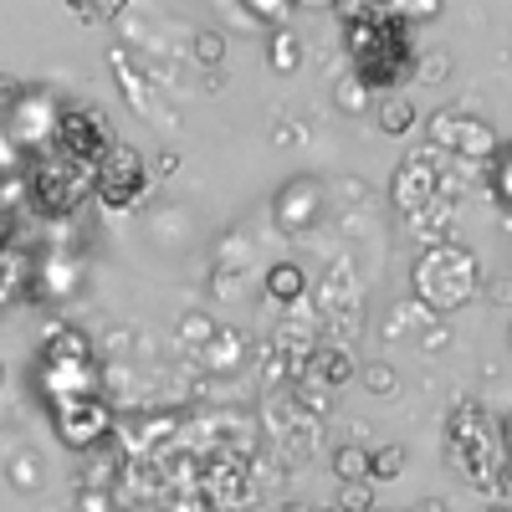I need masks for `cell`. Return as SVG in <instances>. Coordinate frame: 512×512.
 I'll return each mask as SVG.
<instances>
[{
    "mask_svg": "<svg viewBox=\"0 0 512 512\" xmlns=\"http://www.w3.org/2000/svg\"><path fill=\"white\" fill-rule=\"evenodd\" d=\"M349 62L364 93H395L415 67V36L395 6H344Z\"/></svg>",
    "mask_w": 512,
    "mask_h": 512,
    "instance_id": "cell-1",
    "label": "cell"
},
{
    "mask_svg": "<svg viewBox=\"0 0 512 512\" xmlns=\"http://www.w3.org/2000/svg\"><path fill=\"white\" fill-rule=\"evenodd\" d=\"M436 185H441V169H436V154L431 149H420L400 164V175L390 185V200L400 205V216H415L420 205H431L436 200Z\"/></svg>",
    "mask_w": 512,
    "mask_h": 512,
    "instance_id": "cell-8",
    "label": "cell"
},
{
    "mask_svg": "<svg viewBox=\"0 0 512 512\" xmlns=\"http://www.w3.org/2000/svg\"><path fill=\"white\" fill-rule=\"evenodd\" d=\"M328 512H338V507H328Z\"/></svg>",
    "mask_w": 512,
    "mask_h": 512,
    "instance_id": "cell-27",
    "label": "cell"
},
{
    "mask_svg": "<svg viewBox=\"0 0 512 512\" xmlns=\"http://www.w3.org/2000/svg\"><path fill=\"white\" fill-rule=\"evenodd\" d=\"M303 287H308V277H303V267H292V262H282V267L267 272V292L277 297V303H297Z\"/></svg>",
    "mask_w": 512,
    "mask_h": 512,
    "instance_id": "cell-13",
    "label": "cell"
},
{
    "mask_svg": "<svg viewBox=\"0 0 512 512\" xmlns=\"http://www.w3.org/2000/svg\"><path fill=\"white\" fill-rule=\"evenodd\" d=\"M446 456H451L461 482L487 487L492 497H502V487H507V477H502V466H507V425L487 431L477 405H456L451 425H446Z\"/></svg>",
    "mask_w": 512,
    "mask_h": 512,
    "instance_id": "cell-2",
    "label": "cell"
},
{
    "mask_svg": "<svg viewBox=\"0 0 512 512\" xmlns=\"http://www.w3.org/2000/svg\"><path fill=\"white\" fill-rule=\"evenodd\" d=\"M221 57H226V36L221 31H195V62L216 67Z\"/></svg>",
    "mask_w": 512,
    "mask_h": 512,
    "instance_id": "cell-18",
    "label": "cell"
},
{
    "mask_svg": "<svg viewBox=\"0 0 512 512\" xmlns=\"http://www.w3.org/2000/svg\"><path fill=\"white\" fill-rule=\"evenodd\" d=\"M369 507H374L369 482H349L344 492H338V512H369Z\"/></svg>",
    "mask_w": 512,
    "mask_h": 512,
    "instance_id": "cell-20",
    "label": "cell"
},
{
    "mask_svg": "<svg viewBox=\"0 0 512 512\" xmlns=\"http://www.w3.org/2000/svg\"><path fill=\"white\" fill-rule=\"evenodd\" d=\"M410 123H415V108L405 98H384L379 103V128H384V134H405Z\"/></svg>",
    "mask_w": 512,
    "mask_h": 512,
    "instance_id": "cell-17",
    "label": "cell"
},
{
    "mask_svg": "<svg viewBox=\"0 0 512 512\" xmlns=\"http://www.w3.org/2000/svg\"><path fill=\"white\" fill-rule=\"evenodd\" d=\"M333 477L344 482V487H349V482H369V456H364L359 446H338V451H333Z\"/></svg>",
    "mask_w": 512,
    "mask_h": 512,
    "instance_id": "cell-14",
    "label": "cell"
},
{
    "mask_svg": "<svg viewBox=\"0 0 512 512\" xmlns=\"http://www.w3.org/2000/svg\"><path fill=\"white\" fill-rule=\"evenodd\" d=\"M57 144H62L67 164H77V169H98V164L108 159V149H113L108 118L93 113V108H72V113H62V123H57Z\"/></svg>",
    "mask_w": 512,
    "mask_h": 512,
    "instance_id": "cell-5",
    "label": "cell"
},
{
    "mask_svg": "<svg viewBox=\"0 0 512 512\" xmlns=\"http://www.w3.org/2000/svg\"><path fill=\"white\" fill-rule=\"evenodd\" d=\"M487 169H492V195H497V205L507 210V205H512V154H507V144L487 159Z\"/></svg>",
    "mask_w": 512,
    "mask_h": 512,
    "instance_id": "cell-16",
    "label": "cell"
},
{
    "mask_svg": "<svg viewBox=\"0 0 512 512\" xmlns=\"http://www.w3.org/2000/svg\"><path fill=\"white\" fill-rule=\"evenodd\" d=\"M297 62H303L297 41H292L287 31H277V36H272V67H277V72H297Z\"/></svg>",
    "mask_w": 512,
    "mask_h": 512,
    "instance_id": "cell-19",
    "label": "cell"
},
{
    "mask_svg": "<svg viewBox=\"0 0 512 512\" xmlns=\"http://www.w3.org/2000/svg\"><path fill=\"white\" fill-rule=\"evenodd\" d=\"M487 512H507V507H502V502H492V507H487Z\"/></svg>",
    "mask_w": 512,
    "mask_h": 512,
    "instance_id": "cell-25",
    "label": "cell"
},
{
    "mask_svg": "<svg viewBox=\"0 0 512 512\" xmlns=\"http://www.w3.org/2000/svg\"><path fill=\"white\" fill-rule=\"evenodd\" d=\"M420 512H441V502H425V507H420Z\"/></svg>",
    "mask_w": 512,
    "mask_h": 512,
    "instance_id": "cell-24",
    "label": "cell"
},
{
    "mask_svg": "<svg viewBox=\"0 0 512 512\" xmlns=\"http://www.w3.org/2000/svg\"><path fill=\"white\" fill-rule=\"evenodd\" d=\"M338 108H364V88H359V82H344V88H338Z\"/></svg>",
    "mask_w": 512,
    "mask_h": 512,
    "instance_id": "cell-22",
    "label": "cell"
},
{
    "mask_svg": "<svg viewBox=\"0 0 512 512\" xmlns=\"http://www.w3.org/2000/svg\"><path fill=\"white\" fill-rule=\"evenodd\" d=\"M308 374H313L318 384H328V390H338V384H349V379L359 374V364H354V354H344V349H318V354H308Z\"/></svg>",
    "mask_w": 512,
    "mask_h": 512,
    "instance_id": "cell-12",
    "label": "cell"
},
{
    "mask_svg": "<svg viewBox=\"0 0 512 512\" xmlns=\"http://www.w3.org/2000/svg\"><path fill=\"white\" fill-rule=\"evenodd\" d=\"M364 384H369L374 395H395V369H384V364H369Z\"/></svg>",
    "mask_w": 512,
    "mask_h": 512,
    "instance_id": "cell-21",
    "label": "cell"
},
{
    "mask_svg": "<svg viewBox=\"0 0 512 512\" xmlns=\"http://www.w3.org/2000/svg\"><path fill=\"white\" fill-rule=\"evenodd\" d=\"M364 456H369V482H395L405 472V451L400 446H374Z\"/></svg>",
    "mask_w": 512,
    "mask_h": 512,
    "instance_id": "cell-15",
    "label": "cell"
},
{
    "mask_svg": "<svg viewBox=\"0 0 512 512\" xmlns=\"http://www.w3.org/2000/svg\"><path fill=\"white\" fill-rule=\"evenodd\" d=\"M0 379H6V369H0Z\"/></svg>",
    "mask_w": 512,
    "mask_h": 512,
    "instance_id": "cell-26",
    "label": "cell"
},
{
    "mask_svg": "<svg viewBox=\"0 0 512 512\" xmlns=\"http://www.w3.org/2000/svg\"><path fill=\"white\" fill-rule=\"evenodd\" d=\"M31 195L47 216H67V210L82 200V169L62 164V159H41L31 169Z\"/></svg>",
    "mask_w": 512,
    "mask_h": 512,
    "instance_id": "cell-7",
    "label": "cell"
},
{
    "mask_svg": "<svg viewBox=\"0 0 512 512\" xmlns=\"http://www.w3.org/2000/svg\"><path fill=\"white\" fill-rule=\"evenodd\" d=\"M52 420H57V436H62V446H72V451H93V446L113 431V410H108V400H103L98 390L62 395Z\"/></svg>",
    "mask_w": 512,
    "mask_h": 512,
    "instance_id": "cell-4",
    "label": "cell"
},
{
    "mask_svg": "<svg viewBox=\"0 0 512 512\" xmlns=\"http://www.w3.org/2000/svg\"><path fill=\"white\" fill-rule=\"evenodd\" d=\"M436 139H441V149H456V154H466V159H492L502 144H497V134L487 123H477V118H456V113H441L436 118Z\"/></svg>",
    "mask_w": 512,
    "mask_h": 512,
    "instance_id": "cell-9",
    "label": "cell"
},
{
    "mask_svg": "<svg viewBox=\"0 0 512 512\" xmlns=\"http://www.w3.org/2000/svg\"><path fill=\"white\" fill-rule=\"evenodd\" d=\"M200 492H205L210 507H221V512L241 507L246 492H251V487H246V466H241V461H226V456L205 461V482H200Z\"/></svg>",
    "mask_w": 512,
    "mask_h": 512,
    "instance_id": "cell-10",
    "label": "cell"
},
{
    "mask_svg": "<svg viewBox=\"0 0 512 512\" xmlns=\"http://www.w3.org/2000/svg\"><path fill=\"white\" fill-rule=\"evenodd\" d=\"M149 185V169L139 159V149H128V144H113L108 159L98 164V175H93V190L108 210H128Z\"/></svg>",
    "mask_w": 512,
    "mask_h": 512,
    "instance_id": "cell-6",
    "label": "cell"
},
{
    "mask_svg": "<svg viewBox=\"0 0 512 512\" xmlns=\"http://www.w3.org/2000/svg\"><path fill=\"white\" fill-rule=\"evenodd\" d=\"M313 216H318V190H313L308 180H297L292 190H282V200H277V221H282L287 231H303Z\"/></svg>",
    "mask_w": 512,
    "mask_h": 512,
    "instance_id": "cell-11",
    "label": "cell"
},
{
    "mask_svg": "<svg viewBox=\"0 0 512 512\" xmlns=\"http://www.w3.org/2000/svg\"><path fill=\"white\" fill-rule=\"evenodd\" d=\"M11 482H26V487H36V461H16V466H11Z\"/></svg>",
    "mask_w": 512,
    "mask_h": 512,
    "instance_id": "cell-23",
    "label": "cell"
},
{
    "mask_svg": "<svg viewBox=\"0 0 512 512\" xmlns=\"http://www.w3.org/2000/svg\"><path fill=\"white\" fill-rule=\"evenodd\" d=\"M410 287L425 308H436V313H456L466 308L477 297L482 287V262L466 246L456 241H441V246H425L420 251V262L410 272Z\"/></svg>",
    "mask_w": 512,
    "mask_h": 512,
    "instance_id": "cell-3",
    "label": "cell"
}]
</instances>
